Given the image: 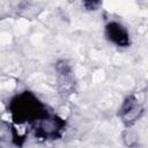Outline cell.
Wrapping results in <instances>:
<instances>
[{"label": "cell", "mask_w": 148, "mask_h": 148, "mask_svg": "<svg viewBox=\"0 0 148 148\" xmlns=\"http://www.w3.org/2000/svg\"><path fill=\"white\" fill-rule=\"evenodd\" d=\"M10 110L13 118L17 123L32 120L42 121L49 117L45 105L29 91L16 96L10 103Z\"/></svg>", "instance_id": "cell-1"}, {"label": "cell", "mask_w": 148, "mask_h": 148, "mask_svg": "<svg viewBox=\"0 0 148 148\" xmlns=\"http://www.w3.org/2000/svg\"><path fill=\"white\" fill-rule=\"evenodd\" d=\"M143 109L135 96H128L121 104L119 116L123 123L127 126L133 125L142 114Z\"/></svg>", "instance_id": "cell-2"}, {"label": "cell", "mask_w": 148, "mask_h": 148, "mask_svg": "<svg viewBox=\"0 0 148 148\" xmlns=\"http://www.w3.org/2000/svg\"><path fill=\"white\" fill-rule=\"evenodd\" d=\"M105 35L111 43L119 47H127L131 44V38L127 29L118 22H109L105 27Z\"/></svg>", "instance_id": "cell-3"}, {"label": "cell", "mask_w": 148, "mask_h": 148, "mask_svg": "<svg viewBox=\"0 0 148 148\" xmlns=\"http://www.w3.org/2000/svg\"><path fill=\"white\" fill-rule=\"evenodd\" d=\"M83 5H84V7H86L87 9H89V10H95V9H97L98 6H101V2H99V1H87V2H84Z\"/></svg>", "instance_id": "cell-4"}]
</instances>
